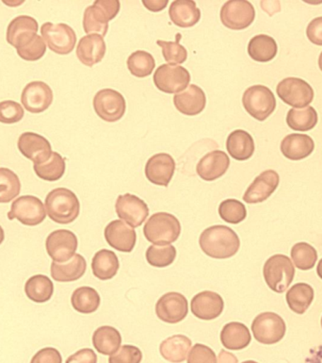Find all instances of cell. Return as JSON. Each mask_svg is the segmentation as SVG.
<instances>
[{
    "label": "cell",
    "instance_id": "obj_37",
    "mask_svg": "<svg viewBox=\"0 0 322 363\" xmlns=\"http://www.w3.org/2000/svg\"><path fill=\"white\" fill-rule=\"evenodd\" d=\"M25 293L31 301L47 302L53 296L54 285L50 277L44 274H36L25 282Z\"/></svg>",
    "mask_w": 322,
    "mask_h": 363
},
{
    "label": "cell",
    "instance_id": "obj_21",
    "mask_svg": "<svg viewBox=\"0 0 322 363\" xmlns=\"http://www.w3.org/2000/svg\"><path fill=\"white\" fill-rule=\"evenodd\" d=\"M105 239L111 247L120 252L130 253L135 247L136 231L121 220H114L105 228Z\"/></svg>",
    "mask_w": 322,
    "mask_h": 363
},
{
    "label": "cell",
    "instance_id": "obj_45",
    "mask_svg": "<svg viewBox=\"0 0 322 363\" xmlns=\"http://www.w3.org/2000/svg\"><path fill=\"white\" fill-rule=\"evenodd\" d=\"M221 218L228 224L238 225L247 217V210L243 203L236 199H226L219 206Z\"/></svg>",
    "mask_w": 322,
    "mask_h": 363
},
{
    "label": "cell",
    "instance_id": "obj_17",
    "mask_svg": "<svg viewBox=\"0 0 322 363\" xmlns=\"http://www.w3.org/2000/svg\"><path fill=\"white\" fill-rule=\"evenodd\" d=\"M17 145L22 155L33 161L34 164H44L53 152L50 143L45 137L34 133L21 134Z\"/></svg>",
    "mask_w": 322,
    "mask_h": 363
},
{
    "label": "cell",
    "instance_id": "obj_56",
    "mask_svg": "<svg viewBox=\"0 0 322 363\" xmlns=\"http://www.w3.org/2000/svg\"><path fill=\"white\" fill-rule=\"evenodd\" d=\"M317 273L318 276L321 277L322 279V259H321L320 262H318V267H317Z\"/></svg>",
    "mask_w": 322,
    "mask_h": 363
},
{
    "label": "cell",
    "instance_id": "obj_14",
    "mask_svg": "<svg viewBox=\"0 0 322 363\" xmlns=\"http://www.w3.org/2000/svg\"><path fill=\"white\" fill-rule=\"evenodd\" d=\"M78 245L76 234L67 230L53 231L45 242L48 255L56 262H67L72 259Z\"/></svg>",
    "mask_w": 322,
    "mask_h": 363
},
{
    "label": "cell",
    "instance_id": "obj_4",
    "mask_svg": "<svg viewBox=\"0 0 322 363\" xmlns=\"http://www.w3.org/2000/svg\"><path fill=\"white\" fill-rule=\"evenodd\" d=\"M263 274L270 290L282 294L289 289L294 279L295 268L289 257L277 254L265 262Z\"/></svg>",
    "mask_w": 322,
    "mask_h": 363
},
{
    "label": "cell",
    "instance_id": "obj_39",
    "mask_svg": "<svg viewBox=\"0 0 322 363\" xmlns=\"http://www.w3.org/2000/svg\"><path fill=\"white\" fill-rule=\"evenodd\" d=\"M318 113L313 107L292 108L287 116V124L292 130L309 131L318 124Z\"/></svg>",
    "mask_w": 322,
    "mask_h": 363
},
{
    "label": "cell",
    "instance_id": "obj_10",
    "mask_svg": "<svg viewBox=\"0 0 322 363\" xmlns=\"http://www.w3.org/2000/svg\"><path fill=\"white\" fill-rule=\"evenodd\" d=\"M45 216V205L41 199L33 196H23L14 200L8 213V220L17 219L23 225L30 227L41 224Z\"/></svg>",
    "mask_w": 322,
    "mask_h": 363
},
{
    "label": "cell",
    "instance_id": "obj_30",
    "mask_svg": "<svg viewBox=\"0 0 322 363\" xmlns=\"http://www.w3.org/2000/svg\"><path fill=\"white\" fill-rule=\"evenodd\" d=\"M226 150L229 155L236 161H247L255 152V141L247 131L234 130L227 137Z\"/></svg>",
    "mask_w": 322,
    "mask_h": 363
},
{
    "label": "cell",
    "instance_id": "obj_55",
    "mask_svg": "<svg viewBox=\"0 0 322 363\" xmlns=\"http://www.w3.org/2000/svg\"><path fill=\"white\" fill-rule=\"evenodd\" d=\"M218 363H238V359L232 353L222 350L219 354Z\"/></svg>",
    "mask_w": 322,
    "mask_h": 363
},
{
    "label": "cell",
    "instance_id": "obj_22",
    "mask_svg": "<svg viewBox=\"0 0 322 363\" xmlns=\"http://www.w3.org/2000/svg\"><path fill=\"white\" fill-rule=\"evenodd\" d=\"M224 308L222 297L215 291H204L196 294L190 303L193 315L204 321H212L222 315Z\"/></svg>",
    "mask_w": 322,
    "mask_h": 363
},
{
    "label": "cell",
    "instance_id": "obj_58",
    "mask_svg": "<svg viewBox=\"0 0 322 363\" xmlns=\"http://www.w3.org/2000/svg\"><path fill=\"white\" fill-rule=\"evenodd\" d=\"M318 67H320L322 71V52L321 53L320 58H318Z\"/></svg>",
    "mask_w": 322,
    "mask_h": 363
},
{
    "label": "cell",
    "instance_id": "obj_44",
    "mask_svg": "<svg viewBox=\"0 0 322 363\" xmlns=\"http://www.w3.org/2000/svg\"><path fill=\"white\" fill-rule=\"evenodd\" d=\"M148 264L156 268H164L172 264L176 258V250L173 245H151L146 251Z\"/></svg>",
    "mask_w": 322,
    "mask_h": 363
},
{
    "label": "cell",
    "instance_id": "obj_53",
    "mask_svg": "<svg viewBox=\"0 0 322 363\" xmlns=\"http://www.w3.org/2000/svg\"><path fill=\"white\" fill-rule=\"evenodd\" d=\"M65 363H98V356L91 348H84L70 356Z\"/></svg>",
    "mask_w": 322,
    "mask_h": 363
},
{
    "label": "cell",
    "instance_id": "obj_12",
    "mask_svg": "<svg viewBox=\"0 0 322 363\" xmlns=\"http://www.w3.org/2000/svg\"><path fill=\"white\" fill-rule=\"evenodd\" d=\"M154 84L166 94H178L186 89L190 82V74L180 65H162L153 77Z\"/></svg>",
    "mask_w": 322,
    "mask_h": 363
},
{
    "label": "cell",
    "instance_id": "obj_2",
    "mask_svg": "<svg viewBox=\"0 0 322 363\" xmlns=\"http://www.w3.org/2000/svg\"><path fill=\"white\" fill-rule=\"evenodd\" d=\"M45 210L52 221L68 225L78 218L81 204L78 196L69 189L57 188L47 194Z\"/></svg>",
    "mask_w": 322,
    "mask_h": 363
},
{
    "label": "cell",
    "instance_id": "obj_41",
    "mask_svg": "<svg viewBox=\"0 0 322 363\" xmlns=\"http://www.w3.org/2000/svg\"><path fill=\"white\" fill-rule=\"evenodd\" d=\"M34 171L40 179L47 182H57L64 175L65 160L59 153L52 152L50 159L41 164H34Z\"/></svg>",
    "mask_w": 322,
    "mask_h": 363
},
{
    "label": "cell",
    "instance_id": "obj_29",
    "mask_svg": "<svg viewBox=\"0 0 322 363\" xmlns=\"http://www.w3.org/2000/svg\"><path fill=\"white\" fill-rule=\"evenodd\" d=\"M87 264L79 254H75L70 261L67 262H52L51 276L59 282H72L79 280L86 272Z\"/></svg>",
    "mask_w": 322,
    "mask_h": 363
},
{
    "label": "cell",
    "instance_id": "obj_23",
    "mask_svg": "<svg viewBox=\"0 0 322 363\" xmlns=\"http://www.w3.org/2000/svg\"><path fill=\"white\" fill-rule=\"evenodd\" d=\"M229 167L230 159L227 154L222 150H213L199 161L196 172L204 181L214 182L222 178Z\"/></svg>",
    "mask_w": 322,
    "mask_h": 363
},
{
    "label": "cell",
    "instance_id": "obj_36",
    "mask_svg": "<svg viewBox=\"0 0 322 363\" xmlns=\"http://www.w3.org/2000/svg\"><path fill=\"white\" fill-rule=\"evenodd\" d=\"M120 262L113 251L101 250L96 253L92 262L93 276L100 280L113 279L118 273Z\"/></svg>",
    "mask_w": 322,
    "mask_h": 363
},
{
    "label": "cell",
    "instance_id": "obj_18",
    "mask_svg": "<svg viewBox=\"0 0 322 363\" xmlns=\"http://www.w3.org/2000/svg\"><path fill=\"white\" fill-rule=\"evenodd\" d=\"M21 101L25 110L30 113H41L52 104V89L45 82H30L22 91Z\"/></svg>",
    "mask_w": 322,
    "mask_h": 363
},
{
    "label": "cell",
    "instance_id": "obj_38",
    "mask_svg": "<svg viewBox=\"0 0 322 363\" xmlns=\"http://www.w3.org/2000/svg\"><path fill=\"white\" fill-rule=\"evenodd\" d=\"M71 303L73 308L79 313L91 314L98 310L101 298L95 289L84 286L74 291Z\"/></svg>",
    "mask_w": 322,
    "mask_h": 363
},
{
    "label": "cell",
    "instance_id": "obj_28",
    "mask_svg": "<svg viewBox=\"0 0 322 363\" xmlns=\"http://www.w3.org/2000/svg\"><path fill=\"white\" fill-rule=\"evenodd\" d=\"M169 16L178 27L192 28L200 21L201 11L196 6L195 1L176 0L170 6Z\"/></svg>",
    "mask_w": 322,
    "mask_h": 363
},
{
    "label": "cell",
    "instance_id": "obj_3",
    "mask_svg": "<svg viewBox=\"0 0 322 363\" xmlns=\"http://www.w3.org/2000/svg\"><path fill=\"white\" fill-rule=\"evenodd\" d=\"M181 233V224L173 214L156 213L148 219L144 234L148 242L154 245H170L176 242Z\"/></svg>",
    "mask_w": 322,
    "mask_h": 363
},
{
    "label": "cell",
    "instance_id": "obj_6",
    "mask_svg": "<svg viewBox=\"0 0 322 363\" xmlns=\"http://www.w3.org/2000/svg\"><path fill=\"white\" fill-rule=\"evenodd\" d=\"M242 104L251 116L263 122L275 111L276 99L270 88L253 85L244 91Z\"/></svg>",
    "mask_w": 322,
    "mask_h": 363
},
{
    "label": "cell",
    "instance_id": "obj_59",
    "mask_svg": "<svg viewBox=\"0 0 322 363\" xmlns=\"http://www.w3.org/2000/svg\"><path fill=\"white\" fill-rule=\"evenodd\" d=\"M242 363H258V362H256L255 361H246V362H242Z\"/></svg>",
    "mask_w": 322,
    "mask_h": 363
},
{
    "label": "cell",
    "instance_id": "obj_20",
    "mask_svg": "<svg viewBox=\"0 0 322 363\" xmlns=\"http://www.w3.org/2000/svg\"><path fill=\"white\" fill-rule=\"evenodd\" d=\"M280 177L275 170H266L256 177L248 187L243 200L248 204H258L266 201L278 188Z\"/></svg>",
    "mask_w": 322,
    "mask_h": 363
},
{
    "label": "cell",
    "instance_id": "obj_40",
    "mask_svg": "<svg viewBox=\"0 0 322 363\" xmlns=\"http://www.w3.org/2000/svg\"><path fill=\"white\" fill-rule=\"evenodd\" d=\"M127 68L136 78H146L153 73L156 67L155 59L152 54L144 50H137L127 59Z\"/></svg>",
    "mask_w": 322,
    "mask_h": 363
},
{
    "label": "cell",
    "instance_id": "obj_9",
    "mask_svg": "<svg viewBox=\"0 0 322 363\" xmlns=\"http://www.w3.org/2000/svg\"><path fill=\"white\" fill-rule=\"evenodd\" d=\"M278 96L294 108L309 107L314 99V90L309 82L299 78H287L276 88Z\"/></svg>",
    "mask_w": 322,
    "mask_h": 363
},
{
    "label": "cell",
    "instance_id": "obj_15",
    "mask_svg": "<svg viewBox=\"0 0 322 363\" xmlns=\"http://www.w3.org/2000/svg\"><path fill=\"white\" fill-rule=\"evenodd\" d=\"M189 313V304L182 294L171 291L158 300L156 313L159 320L168 324H178L186 318Z\"/></svg>",
    "mask_w": 322,
    "mask_h": 363
},
{
    "label": "cell",
    "instance_id": "obj_57",
    "mask_svg": "<svg viewBox=\"0 0 322 363\" xmlns=\"http://www.w3.org/2000/svg\"><path fill=\"white\" fill-rule=\"evenodd\" d=\"M4 239H5L4 230H3L1 225H0V245L2 244L3 241H4Z\"/></svg>",
    "mask_w": 322,
    "mask_h": 363
},
{
    "label": "cell",
    "instance_id": "obj_47",
    "mask_svg": "<svg viewBox=\"0 0 322 363\" xmlns=\"http://www.w3.org/2000/svg\"><path fill=\"white\" fill-rule=\"evenodd\" d=\"M16 50L20 58L28 62H36L44 57L47 51V45L44 39L35 34L30 41L17 48Z\"/></svg>",
    "mask_w": 322,
    "mask_h": 363
},
{
    "label": "cell",
    "instance_id": "obj_46",
    "mask_svg": "<svg viewBox=\"0 0 322 363\" xmlns=\"http://www.w3.org/2000/svg\"><path fill=\"white\" fill-rule=\"evenodd\" d=\"M181 34L178 33L175 42L162 41V40H159L156 42L159 47H161L162 54H163L165 61L168 62V65H178L187 61L188 51L183 45L179 44Z\"/></svg>",
    "mask_w": 322,
    "mask_h": 363
},
{
    "label": "cell",
    "instance_id": "obj_31",
    "mask_svg": "<svg viewBox=\"0 0 322 363\" xmlns=\"http://www.w3.org/2000/svg\"><path fill=\"white\" fill-rule=\"evenodd\" d=\"M252 341L249 328L242 323L231 322L225 325L221 333V342L225 348L238 351L244 350Z\"/></svg>",
    "mask_w": 322,
    "mask_h": 363
},
{
    "label": "cell",
    "instance_id": "obj_16",
    "mask_svg": "<svg viewBox=\"0 0 322 363\" xmlns=\"http://www.w3.org/2000/svg\"><path fill=\"white\" fill-rule=\"evenodd\" d=\"M115 211L120 219L124 220L131 228H139L144 224L149 208L144 200L131 194H122L116 200Z\"/></svg>",
    "mask_w": 322,
    "mask_h": 363
},
{
    "label": "cell",
    "instance_id": "obj_43",
    "mask_svg": "<svg viewBox=\"0 0 322 363\" xmlns=\"http://www.w3.org/2000/svg\"><path fill=\"white\" fill-rule=\"evenodd\" d=\"M292 258L298 269L311 270L318 261V252L311 245L304 242H298L293 245Z\"/></svg>",
    "mask_w": 322,
    "mask_h": 363
},
{
    "label": "cell",
    "instance_id": "obj_8",
    "mask_svg": "<svg viewBox=\"0 0 322 363\" xmlns=\"http://www.w3.org/2000/svg\"><path fill=\"white\" fill-rule=\"evenodd\" d=\"M41 33L47 47L59 55H68L74 50L76 44V34L70 26L45 23L41 28Z\"/></svg>",
    "mask_w": 322,
    "mask_h": 363
},
{
    "label": "cell",
    "instance_id": "obj_48",
    "mask_svg": "<svg viewBox=\"0 0 322 363\" xmlns=\"http://www.w3.org/2000/svg\"><path fill=\"white\" fill-rule=\"evenodd\" d=\"M22 106L13 100L0 102V123L14 124L21 121L24 117Z\"/></svg>",
    "mask_w": 322,
    "mask_h": 363
},
{
    "label": "cell",
    "instance_id": "obj_27",
    "mask_svg": "<svg viewBox=\"0 0 322 363\" xmlns=\"http://www.w3.org/2000/svg\"><path fill=\"white\" fill-rule=\"evenodd\" d=\"M315 150L314 140L306 134L293 133L284 137L281 151L287 159L301 161L311 155Z\"/></svg>",
    "mask_w": 322,
    "mask_h": 363
},
{
    "label": "cell",
    "instance_id": "obj_7",
    "mask_svg": "<svg viewBox=\"0 0 322 363\" xmlns=\"http://www.w3.org/2000/svg\"><path fill=\"white\" fill-rule=\"evenodd\" d=\"M253 337L260 344H277L286 335L287 325L277 313H263L256 316L252 324Z\"/></svg>",
    "mask_w": 322,
    "mask_h": 363
},
{
    "label": "cell",
    "instance_id": "obj_19",
    "mask_svg": "<svg viewBox=\"0 0 322 363\" xmlns=\"http://www.w3.org/2000/svg\"><path fill=\"white\" fill-rule=\"evenodd\" d=\"M145 176L153 184L167 187L176 172V162L167 153L151 157L145 165Z\"/></svg>",
    "mask_w": 322,
    "mask_h": 363
},
{
    "label": "cell",
    "instance_id": "obj_42",
    "mask_svg": "<svg viewBox=\"0 0 322 363\" xmlns=\"http://www.w3.org/2000/svg\"><path fill=\"white\" fill-rule=\"evenodd\" d=\"M21 182L18 176L8 168H0V203H8L19 196Z\"/></svg>",
    "mask_w": 322,
    "mask_h": 363
},
{
    "label": "cell",
    "instance_id": "obj_50",
    "mask_svg": "<svg viewBox=\"0 0 322 363\" xmlns=\"http://www.w3.org/2000/svg\"><path fill=\"white\" fill-rule=\"evenodd\" d=\"M188 363H217L214 351L207 345L196 344L190 351Z\"/></svg>",
    "mask_w": 322,
    "mask_h": 363
},
{
    "label": "cell",
    "instance_id": "obj_32",
    "mask_svg": "<svg viewBox=\"0 0 322 363\" xmlns=\"http://www.w3.org/2000/svg\"><path fill=\"white\" fill-rule=\"evenodd\" d=\"M190 348H192L190 339L179 334L164 340L159 347V352L163 359L169 362L181 363L186 361Z\"/></svg>",
    "mask_w": 322,
    "mask_h": 363
},
{
    "label": "cell",
    "instance_id": "obj_11",
    "mask_svg": "<svg viewBox=\"0 0 322 363\" xmlns=\"http://www.w3.org/2000/svg\"><path fill=\"white\" fill-rule=\"evenodd\" d=\"M219 17L224 27L233 30H241L250 27L255 21V10L249 1L232 0L224 3Z\"/></svg>",
    "mask_w": 322,
    "mask_h": 363
},
{
    "label": "cell",
    "instance_id": "obj_13",
    "mask_svg": "<svg viewBox=\"0 0 322 363\" xmlns=\"http://www.w3.org/2000/svg\"><path fill=\"white\" fill-rule=\"evenodd\" d=\"M93 108L102 120L108 123L119 121L127 110L124 96L113 89H102L93 97Z\"/></svg>",
    "mask_w": 322,
    "mask_h": 363
},
{
    "label": "cell",
    "instance_id": "obj_5",
    "mask_svg": "<svg viewBox=\"0 0 322 363\" xmlns=\"http://www.w3.org/2000/svg\"><path fill=\"white\" fill-rule=\"evenodd\" d=\"M119 1H102L98 0L86 8L84 16V28L88 34H99L106 36L108 30V22L115 18L119 13Z\"/></svg>",
    "mask_w": 322,
    "mask_h": 363
},
{
    "label": "cell",
    "instance_id": "obj_35",
    "mask_svg": "<svg viewBox=\"0 0 322 363\" xmlns=\"http://www.w3.org/2000/svg\"><path fill=\"white\" fill-rule=\"evenodd\" d=\"M314 297V289L311 286L307 283H297L287 291L286 298L290 310L301 315L309 310Z\"/></svg>",
    "mask_w": 322,
    "mask_h": 363
},
{
    "label": "cell",
    "instance_id": "obj_25",
    "mask_svg": "<svg viewBox=\"0 0 322 363\" xmlns=\"http://www.w3.org/2000/svg\"><path fill=\"white\" fill-rule=\"evenodd\" d=\"M107 47L104 37L99 34H89L79 40L76 56L81 64L92 67L104 59Z\"/></svg>",
    "mask_w": 322,
    "mask_h": 363
},
{
    "label": "cell",
    "instance_id": "obj_34",
    "mask_svg": "<svg viewBox=\"0 0 322 363\" xmlns=\"http://www.w3.org/2000/svg\"><path fill=\"white\" fill-rule=\"evenodd\" d=\"M122 344V336L115 328L103 325L98 328L93 335V347L102 355H113Z\"/></svg>",
    "mask_w": 322,
    "mask_h": 363
},
{
    "label": "cell",
    "instance_id": "obj_24",
    "mask_svg": "<svg viewBox=\"0 0 322 363\" xmlns=\"http://www.w3.org/2000/svg\"><path fill=\"white\" fill-rule=\"evenodd\" d=\"M173 104L176 110L185 116H197L206 108V94L197 85L190 84L186 90L175 94Z\"/></svg>",
    "mask_w": 322,
    "mask_h": 363
},
{
    "label": "cell",
    "instance_id": "obj_54",
    "mask_svg": "<svg viewBox=\"0 0 322 363\" xmlns=\"http://www.w3.org/2000/svg\"><path fill=\"white\" fill-rule=\"evenodd\" d=\"M142 4L148 11L158 13L167 7L168 1L167 0H144Z\"/></svg>",
    "mask_w": 322,
    "mask_h": 363
},
{
    "label": "cell",
    "instance_id": "obj_49",
    "mask_svg": "<svg viewBox=\"0 0 322 363\" xmlns=\"http://www.w3.org/2000/svg\"><path fill=\"white\" fill-rule=\"evenodd\" d=\"M142 353L134 345H122L115 354L110 357L108 363H141Z\"/></svg>",
    "mask_w": 322,
    "mask_h": 363
},
{
    "label": "cell",
    "instance_id": "obj_60",
    "mask_svg": "<svg viewBox=\"0 0 322 363\" xmlns=\"http://www.w3.org/2000/svg\"><path fill=\"white\" fill-rule=\"evenodd\" d=\"M321 328H322V317H321Z\"/></svg>",
    "mask_w": 322,
    "mask_h": 363
},
{
    "label": "cell",
    "instance_id": "obj_33",
    "mask_svg": "<svg viewBox=\"0 0 322 363\" xmlns=\"http://www.w3.org/2000/svg\"><path fill=\"white\" fill-rule=\"evenodd\" d=\"M278 45L275 40L266 34L253 37L248 45V54L253 61L268 62L275 58Z\"/></svg>",
    "mask_w": 322,
    "mask_h": 363
},
{
    "label": "cell",
    "instance_id": "obj_1",
    "mask_svg": "<svg viewBox=\"0 0 322 363\" xmlns=\"http://www.w3.org/2000/svg\"><path fill=\"white\" fill-rule=\"evenodd\" d=\"M199 245L203 252L210 258L224 259L238 253L241 240L232 228L226 225H213L202 233Z\"/></svg>",
    "mask_w": 322,
    "mask_h": 363
},
{
    "label": "cell",
    "instance_id": "obj_51",
    "mask_svg": "<svg viewBox=\"0 0 322 363\" xmlns=\"http://www.w3.org/2000/svg\"><path fill=\"white\" fill-rule=\"evenodd\" d=\"M30 363H62V358L56 348L45 347L33 356Z\"/></svg>",
    "mask_w": 322,
    "mask_h": 363
},
{
    "label": "cell",
    "instance_id": "obj_52",
    "mask_svg": "<svg viewBox=\"0 0 322 363\" xmlns=\"http://www.w3.org/2000/svg\"><path fill=\"white\" fill-rule=\"evenodd\" d=\"M309 41L317 45H322V16L313 19L306 28Z\"/></svg>",
    "mask_w": 322,
    "mask_h": 363
},
{
    "label": "cell",
    "instance_id": "obj_26",
    "mask_svg": "<svg viewBox=\"0 0 322 363\" xmlns=\"http://www.w3.org/2000/svg\"><path fill=\"white\" fill-rule=\"evenodd\" d=\"M37 31H38V22L33 17L17 16L8 24L6 39L8 44L17 48L33 38Z\"/></svg>",
    "mask_w": 322,
    "mask_h": 363
}]
</instances>
